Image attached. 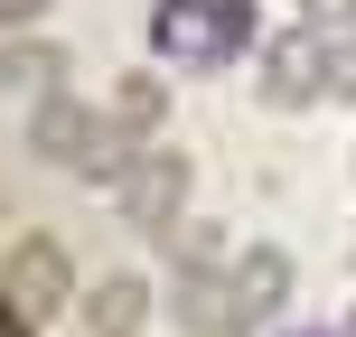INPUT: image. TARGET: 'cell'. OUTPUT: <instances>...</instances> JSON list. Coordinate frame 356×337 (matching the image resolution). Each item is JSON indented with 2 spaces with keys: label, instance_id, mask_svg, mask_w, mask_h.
<instances>
[{
  "label": "cell",
  "instance_id": "obj_3",
  "mask_svg": "<svg viewBox=\"0 0 356 337\" xmlns=\"http://www.w3.org/2000/svg\"><path fill=\"white\" fill-rule=\"evenodd\" d=\"M188 188H197V160H188V150H169V141H150V150H141V169L113 188V206H122V225H131V234H150V244H160L178 215H188Z\"/></svg>",
  "mask_w": 356,
  "mask_h": 337
},
{
  "label": "cell",
  "instance_id": "obj_2",
  "mask_svg": "<svg viewBox=\"0 0 356 337\" xmlns=\"http://www.w3.org/2000/svg\"><path fill=\"white\" fill-rule=\"evenodd\" d=\"M0 300L19 309L29 328H56L75 309V253H66V234H10L0 244Z\"/></svg>",
  "mask_w": 356,
  "mask_h": 337
},
{
  "label": "cell",
  "instance_id": "obj_12",
  "mask_svg": "<svg viewBox=\"0 0 356 337\" xmlns=\"http://www.w3.org/2000/svg\"><path fill=\"white\" fill-rule=\"evenodd\" d=\"M225 234H234V225H216V215H178L160 244H169V263H178V272H225V263H234Z\"/></svg>",
  "mask_w": 356,
  "mask_h": 337
},
{
  "label": "cell",
  "instance_id": "obj_4",
  "mask_svg": "<svg viewBox=\"0 0 356 337\" xmlns=\"http://www.w3.org/2000/svg\"><path fill=\"white\" fill-rule=\"evenodd\" d=\"M328 66H338V38H319V28L291 19L282 38H263V104H272V113L328 104Z\"/></svg>",
  "mask_w": 356,
  "mask_h": 337
},
{
  "label": "cell",
  "instance_id": "obj_14",
  "mask_svg": "<svg viewBox=\"0 0 356 337\" xmlns=\"http://www.w3.org/2000/svg\"><path fill=\"white\" fill-rule=\"evenodd\" d=\"M328 104H356V38H338V66H328Z\"/></svg>",
  "mask_w": 356,
  "mask_h": 337
},
{
  "label": "cell",
  "instance_id": "obj_10",
  "mask_svg": "<svg viewBox=\"0 0 356 337\" xmlns=\"http://www.w3.org/2000/svg\"><path fill=\"white\" fill-rule=\"evenodd\" d=\"M47 85H66V47L56 38H0V94H47Z\"/></svg>",
  "mask_w": 356,
  "mask_h": 337
},
{
  "label": "cell",
  "instance_id": "obj_11",
  "mask_svg": "<svg viewBox=\"0 0 356 337\" xmlns=\"http://www.w3.org/2000/svg\"><path fill=\"white\" fill-rule=\"evenodd\" d=\"M104 113H113V122H122V131H141V141H160V122H169V85H160V75H150V66H131L122 85L104 94Z\"/></svg>",
  "mask_w": 356,
  "mask_h": 337
},
{
  "label": "cell",
  "instance_id": "obj_16",
  "mask_svg": "<svg viewBox=\"0 0 356 337\" xmlns=\"http://www.w3.org/2000/svg\"><path fill=\"white\" fill-rule=\"evenodd\" d=\"M272 337H347V328H319V319H291V328H272Z\"/></svg>",
  "mask_w": 356,
  "mask_h": 337
},
{
  "label": "cell",
  "instance_id": "obj_13",
  "mask_svg": "<svg viewBox=\"0 0 356 337\" xmlns=\"http://www.w3.org/2000/svg\"><path fill=\"white\" fill-rule=\"evenodd\" d=\"M291 19L319 38H356V0H291Z\"/></svg>",
  "mask_w": 356,
  "mask_h": 337
},
{
  "label": "cell",
  "instance_id": "obj_8",
  "mask_svg": "<svg viewBox=\"0 0 356 337\" xmlns=\"http://www.w3.org/2000/svg\"><path fill=\"white\" fill-rule=\"evenodd\" d=\"M85 131H94V113L75 104L66 85H47V94H38V113H29V160H47V169H66L75 150H85Z\"/></svg>",
  "mask_w": 356,
  "mask_h": 337
},
{
  "label": "cell",
  "instance_id": "obj_7",
  "mask_svg": "<svg viewBox=\"0 0 356 337\" xmlns=\"http://www.w3.org/2000/svg\"><path fill=\"white\" fill-rule=\"evenodd\" d=\"M141 319H150V281L141 272H104V281L75 300V328L85 337H141Z\"/></svg>",
  "mask_w": 356,
  "mask_h": 337
},
{
  "label": "cell",
  "instance_id": "obj_15",
  "mask_svg": "<svg viewBox=\"0 0 356 337\" xmlns=\"http://www.w3.org/2000/svg\"><path fill=\"white\" fill-rule=\"evenodd\" d=\"M47 10H56V0H0V28H38Z\"/></svg>",
  "mask_w": 356,
  "mask_h": 337
},
{
  "label": "cell",
  "instance_id": "obj_1",
  "mask_svg": "<svg viewBox=\"0 0 356 337\" xmlns=\"http://www.w3.org/2000/svg\"><path fill=\"white\" fill-rule=\"evenodd\" d=\"M141 38H150L160 66L216 75V66H234V56L263 38V10H253V0H150Z\"/></svg>",
  "mask_w": 356,
  "mask_h": 337
},
{
  "label": "cell",
  "instance_id": "obj_9",
  "mask_svg": "<svg viewBox=\"0 0 356 337\" xmlns=\"http://www.w3.org/2000/svg\"><path fill=\"white\" fill-rule=\"evenodd\" d=\"M141 150H150L141 131H122L113 113H94V131H85V150L66 160V178H85V188H122V178L141 169Z\"/></svg>",
  "mask_w": 356,
  "mask_h": 337
},
{
  "label": "cell",
  "instance_id": "obj_6",
  "mask_svg": "<svg viewBox=\"0 0 356 337\" xmlns=\"http://www.w3.org/2000/svg\"><path fill=\"white\" fill-rule=\"evenodd\" d=\"M169 309H178L188 337H253V319H244V300H234L225 272H178V281H169Z\"/></svg>",
  "mask_w": 356,
  "mask_h": 337
},
{
  "label": "cell",
  "instance_id": "obj_17",
  "mask_svg": "<svg viewBox=\"0 0 356 337\" xmlns=\"http://www.w3.org/2000/svg\"><path fill=\"white\" fill-rule=\"evenodd\" d=\"M347 337H356V309H347Z\"/></svg>",
  "mask_w": 356,
  "mask_h": 337
},
{
  "label": "cell",
  "instance_id": "obj_5",
  "mask_svg": "<svg viewBox=\"0 0 356 337\" xmlns=\"http://www.w3.org/2000/svg\"><path fill=\"white\" fill-rule=\"evenodd\" d=\"M225 281H234V300H244L253 328H282L291 319V290H300V263H291V244H234Z\"/></svg>",
  "mask_w": 356,
  "mask_h": 337
}]
</instances>
